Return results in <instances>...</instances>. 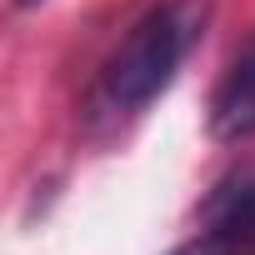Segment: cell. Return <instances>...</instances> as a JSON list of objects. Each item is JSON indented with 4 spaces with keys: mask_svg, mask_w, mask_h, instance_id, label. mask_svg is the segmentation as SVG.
Listing matches in <instances>:
<instances>
[{
    "mask_svg": "<svg viewBox=\"0 0 255 255\" xmlns=\"http://www.w3.org/2000/svg\"><path fill=\"white\" fill-rule=\"evenodd\" d=\"M15 5H35V0H15Z\"/></svg>",
    "mask_w": 255,
    "mask_h": 255,
    "instance_id": "obj_4",
    "label": "cell"
},
{
    "mask_svg": "<svg viewBox=\"0 0 255 255\" xmlns=\"http://www.w3.org/2000/svg\"><path fill=\"white\" fill-rule=\"evenodd\" d=\"M200 25H205V5L200 0H165V5H155L120 40V50L105 60V75H100L105 110H115V115L145 110L175 80V70L190 55Z\"/></svg>",
    "mask_w": 255,
    "mask_h": 255,
    "instance_id": "obj_1",
    "label": "cell"
},
{
    "mask_svg": "<svg viewBox=\"0 0 255 255\" xmlns=\"http://www.w3.org/2000/svg\"><path fill=\"white\" fill-rule=\"evenodd\" d=\"M210 135L215 140H245L255 135V50L240 55L225 80L210 95Z\"/></svg>",
    "mask_w": 255,
    "mask_h": 255,
    "instance_id": "obj_3",
    "label": "cell"
},
{
    "mask_svg": "<svg viewBox=\"0 0 255 255\" xmlns=\"http://www.w3.org/2000/svg\"><path fill=\"white\" fill-rule=\"evenodd\" d=\"M175 255H255V180H230L205 205V230Z\"/></svg>",
    "mask_w": 255,
    "mask_h": 255,
    "instance_id": "obj_2",
    "label": "cell"
}]
</instances>
